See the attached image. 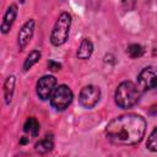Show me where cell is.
Here are the masks:
<instances>
[{"label": "cell", "mask_w": 157, "mask_h": 157, "mask_svg": "<svg viewBox=\"0 0 157 157\" xmlns=\"http://www.w3.org/2000/svg\"><path fill=\"white\" fill-rule=\"evenodd\" d=\"M34 147H36V151L39 152V153H47V152L52 151L53 147H54L53 139L49 137V136H45V137L42 139L39 142H37Z\"/></svg>", "instance_id": "cell-13"}, {"label": "cell", "mask_w": 157, "mask_h": 157, "mask_svg": "<svg viewBox=\"0 0 157 157\" xmlns=\"http://www.w3.org/2000/svg\"><path fill=\"white\" fill-rule=\"evenodd\" d=\"M70 26H71V16L67 12H61L50 34V42L53 45L59 47L66 42L70 32Z\"/></svg>", "instance_id": "cell-3"}, {"label": "cell", "mask_w": 157, "mask_h": 157, "mask_svg": "<svg viewBox=\"0 0 157 157\" xmlns=\"http://www.w3.org/2000/svg\"><path fill=\"white\" fill-rule=\"evenodd\" d=\"M56 86V78L54 76L50 75H45L43 77H40L37 82L36 86V91H37V96L42 99V101H47L50 98L52 93L54 92Z\"/></svg>", "instance_id": "cell-7"}, {"label": "cell", "mask_w": 157, "mask_h": 157, "mask_svg": "<svg viewBox=\"0 0 157 157\" xmlns=\"http://www.w3.org/2000/svg\"><path fill=\"white\" fill-rule=\"evenodd\" d=\"M146 131V121L141 115L129 113L112 119L105 126V136L114 145L131 146L139 144Z\"/></svg>", "instance_id": "cell-1"}, {"label": "cell", "mask_w": 157, "mask_h": 157, "mask_svg": "<svg viewBox=\"0 0 157 157\" xmlns=\"http://www.w3.org/2000/svg\"><path fill=\"white\" fill-rule=\"evenodd\" d=\"M39 59H40V52L39 50H32L27 55V58L23 63V71H28L34 64H37L39 61Z\"/></svg>", "instance_id": "cell-14"}, {"label": "cell", "mask_w": 157, "mask_h": 157, "mask_svg": "<svg viewBox=\"0 0 157 157\" xmlns=\"http://www.w3.org/2000/svg\"><path fill=\"white\" fill-rule=\"evenodd\" d=\"M23 132L28 137H36L39 132V123L36 118H28L23 124Z\"/></svg>", "instance_id": "cell-11"}, {"label": "cell", "mask_w": 157, "mask_h": 157, "mask_svg": "<svg viewBox=\"0 0 157 157\" xmlns=\"http://www.w3.org/2000/svg\"><path fill=\"white\" fill-rule=\"evenodd\" d=\"M16 16H17V5L11 4L7 7V10H6L5 15H4L2 22H1V32L4 34H6L11 29V27H12L15 20H16Z\"/></svg>", "instance_id": "cell-9"}, {"label": "cell", "mask_w": 157, "mask_h": 157, "mask_svg": "<svg viewBox=\"0 0 157 157\" xmlns=\"http://www.w3.org/2000/svg\"><path fill=\"white\" fill-rule=\"evenodd\" d=\"M92 53H93V44H92V42L88 38H83L81 44H80V47H78V49H77V53H76L77 58L82 59V60H86V59H88L92 55Z\"/></svg>", "instance_id": "cell-10"}, {"label": "cell", "mask_w": 157, "mask_h": 157, "mask_svg": "<svg viewBox=\"0 0 157 157\" xmlns=\"http://www.w3.org/2000/svg\"><path fill=\"white\" fill-rule=\"evenodd\" d=\"M74 93L66 85L58 86L50 96V104L56 110H65L72 102Z\"/></svg>", "instance_id": "cell-4"}, {"label": "cell", "mask_w": 157, "mask_h": 157, "mask_svg": "<svg viewBox=\"0 0 157 157\" xmlns=\"http://www.w3.org/2000/svg\"><path fill=\"white\" fill-rule=\"evenodd\" d=\"M144 52H145L144 48L140 44H136V43L130 44L128 47V49H126V53H128V55L131 59H139V58H141L144 55Z\"/></svg>", "instance_id": "cell-15"}, {"label": "cell", "mask_w": 157, "mask_h": 157, "mask_svg": "<svg viewBox=\"0 0 157 157\" xmlns=\"http://www.w3.org/2000/svg\"><path fill=\"white\" fill-rule=\"evenodd\" d=\"M137 85L141 91H157V67L147 66L137 76Z\"/></svg>", "instance_id": "cell-5"}, {"label": "cell", "mask_w": 157, "mask_h": 157, "mask_svg": "<svg viewBox=\"0 0 157 157\" xmlns=\"http://www.w3.org/2000/svg\"><path fill=\"white\" fill-rule=\"evenodd\" d=\"M34 20H28L27 22L23 23V26L21 27L20 32H18V38H17V44H18V48L20 50H23L27 44L29 43V40L32 39L33 37V33H34Z\"/></svg>", "instance_id": "cell-8"}, {"label": "cell", "mask_w": 157, "mask_h": 157, "mask_svg": "<svg viewBox=\"0 0 157 157\" xmlns=\"http://www.w3.org/2000/svg\"><path fill=\"white\" fill-rule=\"evenodd\" d=\"M48 67H49L50 71H58V70H60L61 64H59V63H56L54 60H49L48 61Z\"/></svg>", "instance_id": "cell-17"}, {"label": "cell", "mask_w": 157, "mask_h": 157, "mask_svg": "<svg viewBox=\"0 0 157 157\" xmlns=\"http://www.w3.org/2000/svg\"><path fill=\"white\" fill-rule=\"evenodd\" d=\"M141 97V90L131 81L121 82L115 90L114 101L115 104L121 109H128L134 107Z\"/></svg>", "instance_id": "cell-2"}, {"label": "cell", "mask_w": 157, "mask_h": 157, "mask_svg": "<svg viewBox=\"0 0 157 157\" xmlns=\"http://www.w3.org/2000/svg\"><path fill=\"white\" fill-rule=\"evenodd\" d=\"M15 82H16V78L13 75L9 76L5 81V85H4V97H5V103L6 104H10L11 99H12V94H13V90H15Z\"/></svg>", "instance_id": "cell-12"}, {"label": "cell", "mask_w": 157, "mask_h": 157, "mask_svg": "<svg viewBox=\"0 0 157 157\" xmlns=\"http://www.w3.org/2000/svg\"><path fill=\"white\" fill-rule=\"evenodd\" d=\"M150 113H151V114L157 115V104H153V105L150 108Z\"/></svg>", "instance_id": "cell-18"}, {"label": "cell", "mask_w": 157, "mask_h": 157, "mask_svg": "<svg viewBox=\"0 0 157 157\" xmlns=\"http://www.w3.org/2000/svg\"><path fill=\"white\" fill-rule=\"evenodd\" d=\"M99 98H101V90L97 86L88 85L81 90L80 96H78V103L83 108L91 109L98 103Z\"/></svg>", "instance_id": "cell-6"}, {"label": "cell", "mask_w": 157, "mask_h": 157, "mask_svg": "<svg viewBox=\"0 0 157 157\" xmlns=\"http://www.w3.org/2000/svg\"><path fill=\"white\" fill-rule=\"evenodd\" d=\"M146 147L152 151V152H157V128L150 134V136L147 137V142H146Z\"/></svg>", "instance_id": "cell-16"}]
</instances>
